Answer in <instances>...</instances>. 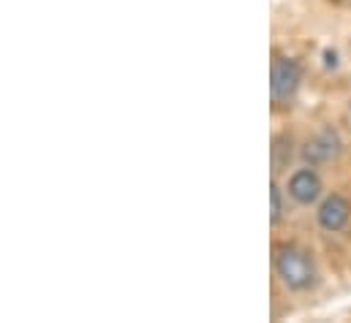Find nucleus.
I'll list each match as a JSON object with an SVG mask.
<instances>
[{"label":"nucleus","mask_w":351,"mask_h":323,"mask_svg":"<svg viewBox=\"0 0 351 323\" xmlns=\"http://www.w3.org/2000/svg\"><path fill=\"white\" fill-rule=\"evenodd\" d=\"M280 218H283V196H280V188L272 182V188H269V220L280 223Z\"/></svg>","instance_id":"obj_7"},{"label":"nucleus","mask_w":351,"mask_h":323,"mask_svg":"<svg viewBox=\"0 0 351 323\" xmlns=\"http://www.w3.org/2000/svg\"><path fill=\"white\" fill-rule=\"evenodd\" d=\"M291 163V136L280 133L272 139V174L283 171Z\"/></svg>","instance_id":"obj_6"},{"label":"nucleus","mask_w":351,"mask_h":323,"mask_svg":"<svg viewBox=\"0 0 351 323\" xmlns=\"http://www.w3.org/2000/svg\"><path fill=\"white\" fill-rule=\"evenodd\" d=\"M289 196L297 204H302V207L313 204L322 196V179H319V174L313 168H297L289 177Z\"/></svg>","instance_id":"obj_5"},{"label":"nucleus","mask_w":351,"mask_h":323,"mask_svg":"<svg viewBox=\"0 0 351 323\" xmlns=\"http://www.w3.org/2000/svg\"><path fill=\"white\" fill-rule=\"evenodd\" d=\"M316 220H319V226H322L324 231L338 234V231H343V229L349 226L351 204L343 198V196L332 193V196H327V198L319 204V209H316Z\"/></svg>","instance_id":"obj_4"},{"label":"nucleus","mask_w":351,"mask_h":323,"mask_svg":"<svg viewBox=\"0 0 351 323\" xmlns=\"http://www.w3.org/2000/svg\"><path fill=\"white\" fill-rule=\"evenodd\" d=\"M272 266L278 280L289 291H308L316 285V266L308 250L297 244H278L272 253Z\"/></svg>","instance_id":"obj_1"},{"label":"nucleus","mask_w":351,"mask_h":323,"mask_svg":"<svg viewBox=\"0 0 351 323\" xmlns=\"http://www.w3.org/2000/svg\"><path fill=\"white\" fill-rule=\"evenodd\" d=\"M302 71L297 66V60L291 57H275L272 60V71H269V95L275 106H289L300 90Z\"/></svg>","instance_id":"obj_2"},{"label":"nucleus","mask_w":351,"mask_h":323,"mask_svg":"<svg viewBox=\"0 0 351 323\" xmlns=\"http://www.w3.org/2000/svg\"><path fill=\"white\" fill-rule=\"evenodd\" d=\"M341 153H343V142H341L338 131H332V128H322L302 147V158H305V163H311V166L338 161Z\"/></svg>","instance_id":"obj_3"}]
</instances>
